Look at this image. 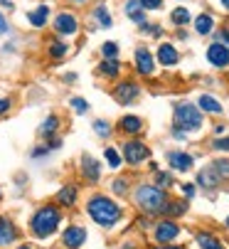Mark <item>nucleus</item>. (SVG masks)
Segmentation results:
<instances>
[{
  "label": "nucleus",
  "instance_id": "f257e3e1",
  "mask_svg": "<svg viewBox=\"0 0 229 249\" xmlns=\"http://www.w3.org/2000/svg\"><path fill=\"white\" fill-rule=\"evenodd\" d=\"M87 215L91 222H96L101 230H113L121 217H123V207L113 200L111 195H104V193H94L89 195L87 200Z\"/></svg>",
  "mask_w": 229,
  "mask_h": 249
},
{
  "label": "nucleus",
  "instance_id": "f03ea898",
  "mask_svg": "<svg viewBox=\"0 0 229 249\" xmlns=\"http://www.w3.org/2000/svg\"><path fill=\"white\" fill-rule=\"evenodd\" d=\"M62 220H64L62 207L57 202H45V205H40V207L32 212V217H30V232L37 239H50V237L57 234Z\"/></svg>",
  "mask_w": 229,
  "mask_h": 249
},
{
  "label": "nucleus",
  "instance_id": "7ed1b4c3",
  "mask_svg": "<svg viewBox=\"0 0 229 249\" xmlns=\"http://www.w3.org/2000/svg\"><path fill=\"white\" fill-rule=\"evenodd\" d=\"M168 200H170L168 193L163 188H158L156 183H141L133 190V202L138 205L141 212H145V215H163Z\"/></svg>",
  "mask_w": 229,
  "mask_h": 249
},
{
  "label": "nucleus",
  "instance_id": "20e7f679",
  "mask_svg": "<svg viewBox=\"0 0 229 249\" xmlns=\"http://www.w3.org/2000/svg\"><path fill=\"white\" fill-rule=\"evenodd\" d=\"M173 126L182 128L187 136L200 133L205 128V114L200 111V106L193 101H175L173 104Z\"/></svg>",
  "mask_w": 229,
  "mask_h": 249
},
{
  "label": "nucleus",
  "instance_id": "39448f33",
  "mask_svg": "<svg viewBox=\"0 0 229 249\" xmlns=\"http://www.w3.org/2000/svg\"><path fill=\"white\" fill-rule=\"evenodd\" d=\"M52 30H54V37H62V40L76 37L82 30V20L71 10H57L52 15Z\"/></svg>",
  "mask_w": 229,
  "mask_h": 249
},
{
  "label": "nucleus",
  "instance_id": "423d86ee",
  "mask_svg": "<svg viewBox=\"0 0 229 249\" xmlns=\"http://www.w3.org/2000/svg\"><path fill=\"white\" fill-rule=\"evenodd\" d=\"M119 151H121V156H123V163L131 165V168H138V165H143L145 160H150V148H148L145 141H141L138 136H136V138H126Z\"/></svg>",
  "mask_w": 229,
  "mask_h": 249
},
{
  "label": "nucleus",
  "instance_id": "0eeeda50",
  "mask_svg": "<svg viewBox=\"0 0 229 249\" xmlns=\"http://www.w3.org/2000/svg\"><path fill=\"white\" fill-rule=\"evenodd\" d=\"M111 96L116 99V104H121V106H131L141 96V84L136 79H128V77L119 79L116 87H113V91H111Z\"/></svg>",
  "mask_w": 229,
  "mask_h": 249
},
{
  "label": "nucleus",
  "instance_id": "6e6552de",
  "mask_svg": "<svg viewBox=\"0 0 229 249\" xmlns=\"http://www.w3.org/2000/svg\"><path fill=\"white\" fill-rule=\"evenodd\" d=\"M133 69L138 77H153L156 74V57L145 45H138L133 50Z\"/></svg>",
  "mask_w": 229,
  "mask_h": 249
},
{
  "label": "nucleus",
  "instance_id": "1a4fd4ad",
  "mask_svg": "<svg viewBox=\"0 0 229 249\" xmlns=\"http://www.w3.org/2000/svg\"><path fill=\"white\" fill-rule=\"evenodd\" d=\"M79 173H82V178H84L89 185H96V183L101 180L104 165H101V160H99L96 156H91V153H82V158H79Z\"/></svg>",
  "mask_w": 229,
  "mask_h": 249
},
{
  "label": "nucleus",
  "instance_id": "9d476101",
  "mask_svg": "<svg viewBox=\"0 0 229 249\" xmlns=\"http://www.w3.org/2000/svg\"><path fill=\"white\" fill-rule=\"evenodd\" d=\"M177 234H180V225L170 217L156 222V227H153V239H156L158 244H170V242L177 239Z\"/></svg>",
  "mask_w": 229,
  "mask_h": 249
},
{
  "label": "nucleus",
  "instance_id": "9b49d317",
  "mask_svg": "<svg viewBox=\"0 0 229 249\" xmlns=\"http://www.w3.org/2000/svg\"><path fill=\"white\" fill-rule=\"evenodd\" d=\"M143 128H145V124H143V119L136 116V114H123V116L119 119V124H116V131L123 133L126 138H136V136H141Z\"/></svg>",
  "mask_w": 229,
  "mask_h": 249
},
{
  "label": "nucleus",
  "instance_id": "f8f14e48",
  "mask_svg": "<svg viewBox=\"0 0 229 249\" xmlns=\"http://www.w3.org/2000/svg\"><path fill=\"white\" fill-rule=\"evenodd\" d=\"M205 57H207V62L214 69H219V72H222V69H229V47H224L222 42H212L207 47Z\"/></svg>",
  "mask_w": 229,
  "mask_h": 249
},
{
  "label": "nucleus",
  "instance_id": "ddd939ff",
  "mask_svg": "<svg viewBox=\"0 0 229 249\" xmlns=\"http://www.w3.org/2000/svg\"><path fill=\"white\" fill-rule=\"evenodd\" d=\"M87 242V230L82 225H69L62 232V247L64 249H82Z\"/></svg>",
  "mask_w": 229,
  "mask_h": 249
},
{
  "label": "nucleus",
  "instance_id": "4468645a",
  "mask_svg": "<svg viewBox=\"0 0 229 249\" xmlns=\"http://www.w3.org/2000/svg\"><path fill=\"white\" fill-rule=\"evenodd\" d=\"M168 165L173 173H187L195 165V156L187 151H168Z\"/></svg>",
  "mask_w": 229,
  "mask_h": 249
},
{
  "label": "nucleus",
  "instance_id": "2eb2a0df",
  "mask_svg": "<svg viewBox=\"0 0 229 249\" xmlns=\"http://www.w3.org/2000/svg\"><path fill=\"white\" fill-rule=\"evenodd\" d=\"M59 128H62V116L59 114H47L40 126H37V138L40 141H50L54 136H59Z\"/></svg>",
  "mask_w": 229,
  "mask_h": 249
},
{
  "label": "nucleus",
  "instance_id": "dca6fc26",
  "mask_svg": "<svg viewBox=\"0 0 229 249\" xmlns=\"http://www.w3.org/2000/svg\"><path fill=\"white\" fill-rule=\"evenodd\" d=\"M54 202H57L62 210H71V207H76V202H79V188H76L74 183H64V185L57 190Z\"/></svg>",
  "mask_w": 229,
  "mask_h": 249
},
{
  "label": "nucleus",
  "instance_id": "f3484780",
  "mask_svg": "<svg viewBox=\"0 0 229 249\" xmlns=\"http://www.w3.org/2000/svg\"><path fill=\"white\" fill-rule=\"evenodd\" d=\"M121 72H123V64L119 59H101L96 64V74L106 82H119L121 79Z\"/></svg>",
  "mask_w": 229,
  "mask_h": 249
},
{
  "label": "nucleus",
  "instance_id": "a211bd4d",
  "mask_svg": "<svg viewBox=\"0 0 229 249\" xmlns=\"http://www.w3.org/2000/svg\"><path fill=\"white\" fill-rule=\"evenodd\" d=\"M25 20L30 22V27H35V30H42V27H47V22L52 20V8L42 3V5H37V8L27 10Z\"/></svg>",
  "mask_w": 229,
  "mask_h": 249
},
{
  "label": "nucleus",
  "instance_id": "6ab92c4d",
  "mask_svg": "<svg viewBox=\"0 0 229 249\" xmlns=\"http://www.w3.org/2000/svg\"><path fill=\"white\" fill-rule=\"evenodd\" d=\"M219 183H222V175H219L212 165H205V168L197 173V185H200L202 190H207L210 195L219 188Z\"/></svg>",
  "mask_w": 229,
  "mask_h": 249
},
{
  "label": "nucleus",
  "instance_id": "aec40b11",
  "mask_svg": "<svg viewBox=\"0 0 229 249\" xmlns=\"http://www.w3.org/2000/svg\"><path fill=\"white\" fill-rule=\"evenodd\" d=\"M18 237H20L18 225H15L10 217H3V215H0V249H5V247L15 244Z\"/></svg>",
  "mask_w": 229,
  "mask_h": 249
},
{
  "label": "nucleus",
  "instance_id": "412c9836",
  "mask_svg": "<svg viewBox=\"0 0 229 249\" xmlns=\"http://www.w3.org/2000/svg\"><path fill=\"white\" fill-rule=\"evenodd\" d=\"M156 62L163 64V67H175L180 62V52L173 42H160L158 50H156Z\"/></svg>",
  "mask_w": 229,
  "mask_h": 249
},
{
  "label": "nucleus",
  "instance_id": "4be33fe9",
  "mask_svg": "<svg viewBox=\"0 0 229 249\" xmlns=\"http://www.w3.org/2000/svg\"><path fill=\"white\" fill-rule=\"evenodd\" d=\"M197 106H200L202 114H210V116H222V111H224L222 101L217 96H212V94H200L197 96Z\"/></svg>",
  "mask_w": 229,
  "mask_h": 249
},
{
  "label": "nucleus",
  "instance_id": "5701e85b",
  "mask_svg": "<svg viewBox=\"0 0 229 249\" xmlns=\"http://www.w3.org/2000/svg\"><path fill=\"white\" fill-rule=\"evenodd\" d=\"M91 22L96 25V30H111V27H113V18H111L108 5L99 3V5L91 10Z\"/></svg>",
  "mask_w": 229,
  "mask_h": 249
},
{
  "label": "nucleus",
  "instance_id": "b1692460",
  "mask_svg": "<svg viewBox=\"0 0 229 249\" xmlns=\"http://www.w3.org/2000/svg\"><path fill=\"white\" fill-rule=\"evenodd\" d=\"M45 52H47V57H50L52 62H62V59L69 54V45H67L62 37H52V40H47Z\"/></svg>",
  "mask_w": 229,
  "mask_h": 249
},
{
  "label": "nucleus",
  "instance_id": "393cba45",
  "mask_svg": "<svg viewBox=\"0 0 229 249\" xmlns=\"http://www.w3.org/2000/svg\"><path fill=\"white\" fill-rule=\"evenodd\" d=\"M123 13H126V18H128L131 22H136L138 27H141L143 22H148V20H145V10L141 8V3H138V0H126Z\"/></svg>",
  "mask_w": 229,
  "mask_h": 249
},
{
  "label": "nucleus",
  "instance_id": "a878e982",
  "mask_svg": "<svg viewBox=\"0 0 229 249\" xmlns=\"http://www.w3.org/2000/svg\"><path fill=\"white\" fill-rule=\"evenodd\" d=\"M195 32L200 35V37H207V35L214 32V18L210 13H200L195 18Z\"/></svg>",
  "mask_w": 229,
  "mask_h": 249
},
{
  "label": "nucleus",
  "instance_id": "bb28decb",
  "mask_svg": "<svg viewBox=\"0 0 229 249\" xmlns=\"http://www.w3.org/2000/svg\"><path fill=\"white\" fill-rule=\"evenodd\" d=\"M91 131L96 133V138L108 141V138L113 136V131H116V126H113L108 119H94V121H91Z\"/></svg>",
  "mask_w": 229,
  "mask_h": 249
},
{
  "label": "nucleus",
  "instance_id": "cd10ccee",
  "mask_svg": "<svg viewBox=\"0 0 229 249\" xmlns=\"http://www.w3.org/2000/svg\"><path fill=\"white\" fill-rule=\"evenodd\" d=\"M104 160H106V165L111 170H121V165H123V156H121V151L116 146H106L104 148Z\"/></svg>",
  "mask_w": 229,
  "mask_h": 249
},
{
  "label": "nucleus",
  "instance_id": "c85d7f7f",
  "mask_svg": "<svg viewBox=\"0 0 229 249\" xmlns=\"http://www.w3.org/2000/svg\"><path fill=\"white\" fill-rule=\"evenodd\" d=\"M108 188H111V193L116 195V197H123V195L131 193V178H128V175H116V178L111 180Z\"/></svg>",
  "mask_w": 229,
  "mask_h": 249
},
{
  "label": "nucleus",
  "instance_id": "c756f323",
  "mask_svg": "<svg viewBox=\"0 0 229 249\" xmlns=\"http://www.w3.org/2000/svg\"><path fill=\"white\" fill-rule=\"evenodd\" d=\"M187 212V200H168L165 202V210H163V215L165 217H180V215H185Z\"/></svg>",
  "mask_w": 229,
  "mask_h": 249
},
{
  "label": "nucleus",
  "instance_id": "7c9ffc66",
  "mask_svg": "<svg viewBox=\"0 0 229 249\" xmlns=\"http://www.w3.org/2000/svg\"><path fill=\"white\" fill-rule=\"evenodd\" d=\"M195 242H197V247H200V249H222L219 237H214L212 232H197Z\"/></svg>",
  "mask_w": 229,
  "mask_h": 249
},
{
  "label": "nucleus",
  "instance_id": "2f4dec72",
  "mask_svg": "<svg viewBox=\"0 0 229 249\" xmlns=\"http://www.w3.org/2000/svg\"><path fill=\"white\" fill-rule=\"evenodd\" d=\"M170 22H173L175 27H185V25L193 22V13H190L187 8H175V10L170 13Z\"/></svg>",
  "mask_w": 229,
  "mask_h": 249
},
{
  "label": "nucleus",
  "instance_id": "473e14b6",
  "mask_svg": "<svg viewBox=\"0 0 229 249\" xmlns=\"http://www.w3.org/2000/svg\"><path fill=\"white\" fill-rule=\"evenodd\" d=\"M153 183H156L158 188H163V190H168V188H173L175 185V178H173V173L170 170H156L153 173Z\"/></svg>",
  "mask_w": 229,
  "mask_h": 249
},
{
  "label": "nucleus",
  "instance_id": "72a5a7b5",
  "mask_svg": "<svg viewBox=\"0 0 229 249\" xmlns=\"http://www.w3.org/2000/svg\"><path fill=\"white\" fill-rule=\"evenodd\" d=\"M69 109H71V114H76V116H87L89 114V101L84 99V96H69Z\"/></svg>",
  "mask_w": 229,
  "mask_h": 249
},
{
  "label": "nucleus",
  "instance_id": "f704fd0d",
  "mask_svg": "<svg viewBox=\"0 0 229 249\" xmlns=\"http://www.w3.org/2000/svg\"><path fill=\"white\" fill-rule=\"evenodd\" d=\"M99 54H101V59H119V54H121V47H119V42L106 40V42H101V47H99Z\"/></svg>",
  "mask_w": 229,
  "mask_h": 249
},
{
  "label": "nucleus",
  "instance_id": "c9c22d12",
  "mask_svg": "<svg viewBox=\"0 0 229 249\" xmlns=\"http://www.w3.org/2000/svg\"><path fill=\"white\" fill-rule=\"evenodd\" d=\"M27 156H30V160H45V158H50V156H52V151L42 143V146L30 148V153H27Z\"/></svg>",
  "mask_w": 229,
  "mask_h": 249
},
{
  "label": "nucleus",
  "instance_id": "e433bc0d",
  "mask_svg": "<svg viewBox=\"0 0 229 249\" xmlns=\"http://www.w3.org/2000/svg\"><path fill=\"white\" fill-rule=\"evenodd\" d=\"M222 178H229V158H214L212 163H210Z\"/></svg>",
  "mask_w": 229,
  "mask_h": 249
},
{
  "label": "nucleus",
  "instance_id": "4c0bfd02",
  "mask_svg": "<svg viewBox=\"0 0 229 249\" xmlns=\"http://www.w3.org/2000/svg\"><path fill=\"white\" fill-rule=\"evenodd\" d=\"M143 35H150V37H163V27L160 25H153V22H143L141 25Z\"/></svg>",
  "mask_w": 229,
  "mask_h": 249
},
{
  "label": "nucleus",
  "instance_id": "58836bf2",
  "mask_svg": "<svg viewBox=\"0 0 229 249\" xmlns=\"http://www.w3.org/2000/svg\"><path fill=\"white\" fill-rule=\"evenodd\" d=\"M212 148L219 151V153H229V136H217L212 141Z\"/></svg>",
  "mask_w": 229,
  "mask_h": 249
},
{
  "label": "nucleus",
  "instance_id": "ea45409f",
  "mask_svg": "<svg viewBox=\"0 0 229 249\" xmlns=\"http://www.w3.org/2000/svg\"><path fill=\"white\" fill-rule=\"evenodd\" d=\"M10 111H13V99L5 96V94H0V119H5Z\"/></svg>",
  "mask_w": 229,
  "mask_h": 249
},
{
  "label": "nucleus",
  "instance_id": "a19ab883",
  "mask_svg": "<svg viewBox=\"0 0 229 249\" xmlns=\"http://www.w3.org/2000/svg\"><path fill=\"white\" fill-rule=\"evenodd\" d=\"M214 42H222L224 47H229V27L227 25L219 27V30H214Z\"/></svg>",
  "mask_w": 229,
  "mask_h": 249
},
{
  "label": "nucleus",
  "instance_id": "79ce46f5",
  "mask_svg": "<svg viewBox=\"0 0 229 249\" xmlns=\"http://www.w3.org/2000/svg\"><path fill=\"white\" fill-rule=\"evenodd\" d=\"M8 35H10V20H8V15L3 10H0V40L8 37Z\"/></svg>",
  "mask_w": 229,
  "mask_h": 249
},
{
  "label": "nucleus",
  "instance_id": "37998d69",
  "mask_svg": "<svg viewBox=\"0 0 229 249\" xmlns=\"http://www.w3.org/2000/svg\"><path fill=\"white\" fill-rule=\"evenodd\" d=\"M141 8L148 13V10H160L163 8V0H138Z\"/></svg>",
  "mask_w": 229,
  "mask_h": 249
},
{
  "label": "nucleus",
  "instance_id": "c03bdc74",
  "mask_svg": "<svg viewBox=\"0 0 229 249\" xmlns=\"http://www.w3.org/2000/svg\"><path fill=\"white\" fill-rule=\"evenodd\" d=\"M182 193H185L187 200L195 197V195H197V185H195V183H182Z\"/></svg>",
  "mask_w": 229,
  "mask_h": 249
},
{
  "label": "nucleus",
  "instance_id": "a18cd8bd",
  "mask_svg": "<svg viewBox=\"0 0 229 249\" xmlns=\"http://www.w3.org/2000/svg\"><path fill=\"white\" fill-rule=\"evenodd\" d=\"M15 52H18V42L15 40H10V42L3 45V54H15Z\"/></svg>",
  "mask_w": 229,
  "mask_h": 249
},
{
  "label": "nucleus",
  "instance_id": "49530a36",
  "mask_svg": "<svg viewBox=\"0 0 229 249\" xmlns=\"http://www.w3.org/2000/svg\"><path fill=\"white\" fill-rule=\"evenodd\" d=\"M170 136H173L175 141H185V138H187V133H185L182 128H177V126H173V128H170Z\"/></svg>",
  "mask_w": 229,
  "mask_h": 249
},
{
  "label": "nucleus",
  "instance_id": "de8ad7c7",
  "mask_svg": "<svg viewBox=\"0 0 229 249\" xmlns=\"http://www.w3.org/2000/svg\"><path fill=\"white\" fill-rule=\"evenodd\" d=\"M0 5H3L8 13H13V10H15V3H13V0H0Z\"/></svg>",
  "mask_w": 229,
  "mask_h": 249
},
{
  "label": "nucleus",
  "instance_id": "09e8293b",
  "mask_svg": "<svg viewBox=\"0 0 229 249\" xmlns=\"http://www.w3.org/2000/svg\"><path fill=\"white\" fill-rule=\"evenodd\" d=\"M212 131H214V136H224V131H227V126H224V124H217V126H214Z\"/></svg>",
  "mask_w": 229,
  "mask_h": 249
},
{
  "label": "nucleus",
  "instance_id": "8fccbe9b",
  "mask_svg": "<svg viewBox=\"0 0 229 249\" xmlns=\"http://www.w3.org/2000/svg\"><path fill=\"white\" fill-rule=\"evenodd\" d=\"M62 82L71 84V82H76V74H74V72H69V74H64V77H62Z\"/></svg>",
  "mask_w": 229,
  "mask_h": 249
},
{
  "label": "nucleus",
  "instance_id": "3c124183",
  "mask_svg": "<svg viewBox=\"0 0 229 249\" xmlns=\"http://www.w3.org/2000/svg\"><path fill=\"white\" fill-rule=\"evenodd\" d=\"M67 3H69V5H87L89 0H67Z\"/></svg>",
  "mask_w": 229,
  "mask_h": 249
},
{
  "label": "nucleus",
  "instance_id": "603ef678",
  "mask_svg": "<svg viewBox=\"0 0 229 249\" xmlns=\"http://www.w3.org/2000/svg\"><path fill=\"white\" fill-rule=\"evenodd\" d=\"M177 40H187V32H185V30H182V27H180V30H177Z\"/></svg>",
  "mask_w": 229,
  "mask_h": 249
},
{
  "label": "nucleus",
  "instance_id": "864d4df0",
  "mask_svg": "<svg viewBox=\"0 0 229 249\" xmlns=\"http://www.w3.org/2000/svg\"><path fill=\"white\" fill-rule=\"evenodd\" d=\"M158 249H182V247H177V244H163V247H158Z\"/></svg>",
  "mask_w": 229,
  "mask_h": 249
},
{
  "label": "nucleus",
  "instance_id": "5fc2aeb1",
  "mask_svg": "<svg viewBox=\"0 0 229 249\" xmlns=\"http://www.w3.org/2000/svg\"><path fill=\"white\" fill-rule=\"evenodd\" d=\"M219 3H222V8H224V10L229 13V0H219Z\"/></svg>",
  "mask_w": 229,
  "mask_h": 249
},
{
  "label": "nucleus",
  "instance_id": "6e6d98bb",
  "mask_svg": "<svg viewBox=\"0 0 229 249\" xmlns=\"http://www.w3.org/2000/svg\"><path fill=\"white\" fill-rule=\"evenodd\" d=\"M15 249H32V244H18Z\"/></svg>",
  "mask_w": 229,
  "mask_h": 249
},
{
  "label": "nucleus",
  "instance_id": "4d7b16f0",
  "mask_svg": "<svg viewBox=\"0 0 229 249\" xmlns=\"http://www.w3.org/2000/svg\"><path fill=\"white\" fill-rule=\"evenodd\" d=\"M123 249H133V244H131V242H126V244H123Z\"/></svg>",
  "mask_w": 229,
  "mask_h": 249
},
{
  "label": "nucleus",
  "instance_id": "13d9d810",
  "mask_svg": "<svg viewBox=\"0 0 229 249\" xmlns=\"http://www.w3.org/2000/svg\"><path fill=\"white\" fill-rule=\"evenodd\" d=\"M224 225H227V227H229V217H227V220H224Z\"/></svg>",
  "mask_w": 229,
  "mask_h": 249
},
{
  "label": "nucleus",
  "instance_id": "bf43d9fd",
  "mask_svg": "<svg viewBox=\"0 0 229 249\" xmlns=\"http://www.w3.org/2000/svg\"><path fill=\"white\" fill-rule=\"evenodd\" d=\"M0 200H3V188H0Z\"/></svg>",
  "mask_w": 229,
  "mask_h": 249
}]
</instances>
